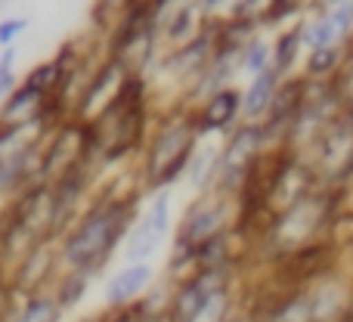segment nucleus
<instances>
[{
    "label": "nucleus",
    "instance_id": "nucleus-1",
    "mask_svg": "<svg viewBox=\"0 0 353 322\" xmlns=\"http://www.w3.org/2000/svg\"><path fill=\"white\" fill-rule=\"evenodd\" d=\"M130 211H124V205H105L97 208L90 217H84V223L72 232V239L65 242V261L78 270H93L105 261L115 242L124 232V217Z\"/></svg>",
    "mask_w": 353,
    "mask_h": 322
},
{
    "label": "nucleus",
    "instance_id": "nucleus-2",
    "mask_svg": "<svg viewBox=\"0 0 353 322\" xmlns=\"http://www.w3.org/2000/svg\"><path fill=\"white\" fill-rule=\"evenodd\" d=\"M195 137H199L195 118H180V121L174 118L171 128H165L152 140V149H149V180H152L155 189H165L168 183H174L189 168L195 152Z\"/></svg>",
    "mask_w": 353,
    "mask_h": 322
},
{
    "label": "nucleus",
    "instance_id": "nucleus-3",
    "mask_svg": "<svg viewBox=\"0 0 353 322\" xmlns=\"http://www.w3.org/2000/svg\"><path fill=\"white\" fill-rule=\"evenodd\" d=\"M263 143V128L261 124H248V128L236 130L226 143V149L220 152V180H223V189H239V183L251 174V161H254L257 149Z\"/></svg>",
    "mask_w": 353,
    "mask_h": 322
},
{
    "label": "nucleus",
    "instance_id": "nucleus-4",
    "mask_svg": "<svg viewBox=\"0 0 353 322\" xmlns=\"http://www.w3.org/2000/svg\"><path fill=\"white\" fill-rule=\"evenodd\" d=\"M168 226H171V195L161 192L152 201V208L146 211V217L137 223V230L128 239V261L143 263L155 248L161 245V239L168 236Z\"/></svg>",
    "mask_w": 353,
    "mask_h": 322
},
{
    "label": "nucleus",
    "instance_id": "nucleus-5",
    "mask_svg": "<svg viewBox=\"0 0 353 322\" xmlns=\"http://www.w3.org/2000/svg\"><path fill=\"white\" fill-rule=\"evenodd\" d=\"M217 292H223V285H220V270H205L199 279H192L189 285L180 288V294L174 298V307H171V319L174 322H195V316L205 310V304Z\"/></svg>",
    "mask_w": 353,
    "mask_h": 322
},
{
    "label": "nucleus",
    "instance_id": "nucleus-6",
    "mask_svg": "<svg viewBox=\"0 0 353 322\" xmlns=\"http://www.w3.org/2000/svg\"><path fill=\"white\" fill-rule=\"evenodd\" d=\"M242 97H239V90H232V87H223V90H217L211 99L205 103V109H201V115L195 118V128H199V134H211V130H226L232 121H236V115L242 109Z\"/></svg>",
    "mask_w": 353,
    "mask_h": 322
},
{
    "label": "nucleus",
    "instance_id": "nucleus-7",
    "mask_svg": "<svg viewBox=\"0 0 353 322\" xmlns=\"http://www.w3.org/2000/svg\"><path fill=\"white\" fill-rule=\"evenodd\" d=\"M149 279H152V267H149V263H130V267H124L121 273L109 279V285H105V301H109V304H128L130 298H137V294L149 285Z\"/></svg>",
    "mask_w": 353,
    "mask_h": 322
},
{
    "label": "nucleus",
    "instance_id": "nucleus-8",
    "mask_svg": "<svg viewBox=\"0 0 353 322\" xmlns=\"http://www.w3.org/2000/svg\"><path fill=\"white\" fill-rule=\"evenodd\" d=\"M220 220H223V208L220 205H214V208H192V214H189V220L183 223V236H180V242L186 245V248H195L199 251L201 245L208 242V239H214L217 236V226H220Z\"/></svg>",
    "mask_w": 353,
    "mask_h": 322
},
{
    "label": "nucleus",
    "instance_id": "nucleus-9",
    "mask_svg": "<svg viewBox=\"0 0 353 322\" xmlns=\"http://www.w3.org/2000/svg\"><path fill=\"white\" fill-rule=\"evenodd\" d=\"M276 87H279V74H276L273 68H267L263 74H257V78L251 81L248 93H245V105H242V112L251 118V121L261 118L263 112H270L273 97H276Z\"/></svg>",
    "mask_w": 353,
    "mask_h": 322
},
{
    "label": "nucleus",
    "instance_id": "nucleus-10",
    "mask_svg": "<svg viewBox=\"0 0 353 322\" xmlns=\"http://www.w3.org/2000/svg\"><path fill=\"white\" fill-rule=\"evenodd\" d=\"M41 103H43V97L34 90V87H28V84L16 87V90L6 97V103H3V121H19V118L31 115Z\"/></svg>",
    "mask_w": 353,
    "mask_h": 322
},
{
    "label": "nucleus",
    "instance_id": "nucleus-11",
    "mask_svg": "<svg viewBox=\"0 0 353 322\" xmlns=\"http://www.w3.org/2000/svg\"><path fill=\"white\" fill-rule=\"evenodd\" d=\"M25 84L34 87L41 97H50L56 87H62V62L59 59H50V62H41L37 68H31Z\"/></svg>",
    "mask_w": 353,
    "mask_h": 322
},
{
    "label": "nucleus",
    "instance_id": "nucleus-12",
    "mask_svg": "<svg viewBox=\"0 0 353 322\" xmlns=\"http://www.w3.org/2000/svg\"><path fill=\"white\" fill-rule=\"evenodd\" d=\"M301 41H304V47H310V50H329V47H335L338 31H335V25H332L329 12H325V16H319V19H313L307 28H301Z\"/></svg>",
    "mask_w": 353,
    "mask_h": 322
},
{
    "label": "nucleus",
    "instance_id": "nucleus-13",
    "mask_svg": "<svg viewBox=\"0 0 353 322\" xmlns=\"http://www.w3.org/2000/svg\"><path fill=\"white\" fill-rule=\"evenodd\" d=\"M192 170H189V180H192L195 189L208 186L211 177H217V168H220V152L214 146H205L201 152H192Z\"/></svg>",
    "mask_w": 353,
    "mask_h": 322
},
{
    "label": "nucleus",
    "instance_id": "nucleus-14",
    "mask_svg": "<svg viewBox=\"0 0 353 322\" xmlns=\"http://www.w3.org/2000/svg\"><path fill=\"white\" fill-rule=\"evenodd\" d=\"M301 28H294V31H285V34L279 37V41H276V62L270 68H273L276 74H285L288 68H292V62L298 59V53H301Z\"/></svg>",
    "mask_w": 353,
    "mask_h": 322
},
{
    "label": "nucleus",
    "instance_id": "nucleus-15",
    "mask_svg": "<svg viewBox=\"0 0 353 322\" xmlns=\"http://www.w3.org/2000/svg\"><path fill=\"white\" fill-rule=\"evenodd\" d=\"M239 62H242V68L248 74H263L270 68V47L267 41H251L248 47L242 50V56H239Z\"/></svg>",
    "mask_w": 353,
    "mask_h": 322
},
{
    "label": "nucleus",
    "instance_id": "nucleus-16",
    "mask_svg": "<svg viewBox=\"0 0 353 322\" xmlns=\"http://www.w3.org/2000/svg\"><path fill=\"white\" fill-rule=\"evenodd\" d=\"M56 319H59V304L53 298H34L16 316V322H56Z\"/></svg>",
    "mask_w": 353,
    "mask_h": 322
},
{
    "label": "nucleus",
    "instance_id": "nucleus-17",
    "mask_svg": "<svg viewBox=\"0 0 353 322\" xmlns=\"http://www.w3.org/2000/svg\"><path fill=\"white\" fill-rule=\"evenodd\" d=\"M338 66V50L329 47V50H313L310 53V66H307V74H329L335 72Z\"/></svg>",
    "mask_w": 353,
    "mask_h": 322
},
{
    "label": "nucleus",
    "instance_id": "nucleus-18",
    "mask_svg": "<svg viewBox=\"0 0 353 322\" xmlns=\"http://www.w3.org/2000/svg\"><path fill=\"white\" fill-rule=\"evenodd\" d=\"M12 59H16V50L6 47L3 56H0V103H3L6 97H10L12 90H16V78H12Z\"/></svg>",
    "mask_w": 353,
    "mask_h": 322
},
{
    "label": "nucleus",
    "instance_id": "nucleus-19",
    "mask_svg": "<svg viewBox=\"0 0 353 322\" xmlns=\"http://www.w3.org/2000/svg\"><path fill=\"white\" fill-rule=\"evenodd\" d=\"M329 19H332V25H335L338 37L350 34V28H353V0H341V3L329 12Z\"/></svg>",
    "mask_w": 353,
    "mask_h": 322
},
{
    "label": "nucleus",
    "instance_id": "nucleus-20",
    "mask_svg": "<svg viewBox=\"0 0 353 322\" xmlns=\"http://www.w3.org/2000/svg\"><path fill=\"white\" fill-rule=\"evenodd\" d=\"M28 28V19H3L0 22V47H12V41H16L22 31Z\"/></svg>",
    "mask_w": 353,
    "mask_h": 322
},
{
    "label": "nucleus",
    "instance_id": "nucleus-21",
    "mask_svg": "<svg viewBox=\"0 0 353 322\" xmlns=\"http://www.w3.org/2000/svg\"><path fill=\"white\" fill-rule=\"evenodd\" d=\"M189 25H192V10H189V6H183V10L176 12V19L171 22V28H168V37H171V41H183V37H186V31H189Z\"/></svg>",
    "mask_w": 353,
    "mask_h": 322
},
{
    "label": "nucleus",
    "instance_id": "nucleus-22",
    "mask_svg": "<svg viewBox=\"0 0 353 322\" xmlns=\"http://www.w3.org/2000/svg\"><path fill=\"white\" fill-rule=\"evenodd\" d=\"M121 10V6H130V0H99V10Z\"/></svg>",
    "mask_w": 353,
    "mask_h": 322
},
{
    "label": "nucleus",
    "instance_id": "nucleus-23",
    "mask_svg": "<svg viewBox=\"0 0 353 322\" xmlns=\"http://www.w3.org/2000/svg\"><path fill=\"white\" fill-rule=\"evenodd\" d=\"M205 3H208V6H217V3H220V0H205Z\"/></svg>",
    "mask_w": 353,
    "mask_h": 322
}]
</instances>
